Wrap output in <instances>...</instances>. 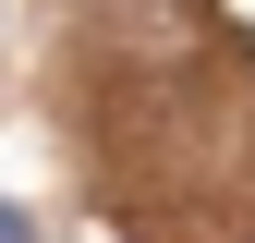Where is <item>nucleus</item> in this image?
<instances>
[{"label":"nucleus","instance_id":"f257e3e1","mask_svg":"<svg viewBox=\"0 0 255 243\" xmlns=\"http://www.w3.org/2000/svg\"><path fill=\"white\" fill-rule=\"evenodd\" d=\"M0 243H37V231H24V207H12V195H0Z\"/></svg>","mask_w":255,"mask_h":243}]
</instances>
